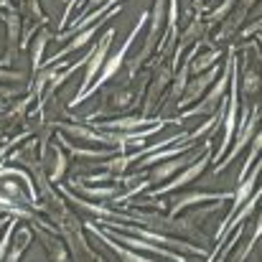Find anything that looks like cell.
Returning a JSON list of instances; mask_svg holds the SVG:
<instances>
[{
  "label": "cell",
  "instance_id": "14",
  "mask_svg": "<svg viewBox=\"0 0 262 262\" xmlns=\"http://www.w3.org/2000/svg\"><path fill=\"white\" fill-rule=\"evenodd\" d=\"M67 171V158H64V153L59 150V145L54 148V171H51V181H59L61 176Z\"/></svg>",
  "mask_w": 262,
  "mask_h": 262
},
{
  "label": "cell",
  "instance_id": "22",
  "mask_svg": "<svg viewBox=\"0 0 262 262\" xmlns=\"http://www.w3.org/2000/svg\"><path fill=\"white\" fill-rule=\"evenodd\" d=\"M102 3H107V0H89V8H97V5H102Z\"/></svg>",
  "mask_w": 262,
  "mask_h": 262
},
{
  "label": "cell",
  "instance_id": "20",
  "mask_svg": "<svg viewBox=\"0 0 262 262\" xmlns=\"http://www.w3.org/2000/svg\"><path fill=\"white\" fill-rule=\"evenodd\" d=\"M77 3H79V0H67V10H64V20H67V18L72 15V10L77 8Z\"/></svg>",
  "mask_w": 262,
  "mask_h": 262
},
{
  "label": "cell",
  "instance_id": "9",
  "mask_svg": "<svg viewBox=\"0 0 262 262\" xmlns=\"http://www.w3.org/2000/svg\"><path fill=\"white\" fill-rule=\"evenodd\" d=\"M186 166V161H168V163H163V166H158L153 176L148 178V183H156V181H166V178H171V176L178 171V168H183Z\"/></svg>",
  "mask_w": 262,
  "mask_h": 262
},
{
  "label": "cell",
  "instance_id": "1",
  "mask_svg": "<svg viewBox=\"0 0 262 262\" xmlns=\"http://www.w3.org/2000/svg\"><path fill=\"white\" fill-rule=\"evenodd\" d=\"M112 38H115V31H112V28H107V31H104V36L99 38V46H94V54H92V59L87 61L84 82H82V89L77 92V97L72 99V104H82V99H84L87 89L92 87V82H94V77H99V72H102V67H104V61H107V51H110Z\"/></svg>",
  "mask_w": 262,
  "mask_h": 262
},
{
  "label": "cell",
  "instance_id": "16",
  "mask_svg": "<svg viewBox=\"0 0 262 262\" xmlns=\"http://www.w3.org/2000/svg\"><path fill=\"white\" fill-rule=\"evenodd\" d=\"M28 242H31V232H23V239H20V245H15V247L10 250V257H8L5 262H18V260H20V255L26 252Z\"/></svg>",
  "mask_w": 262,
  "mask_h": 262
},
{
  "label": "cell",
  "instance_id": "3",
  "mask_svg": "<svg viewBox=\"0 0 262 262\" xmlns=\"http://www.w3.org/2000/svg\"><path fill=\"white\" fill-rule=\"evenodd\" d=\"M222 199H229V193H204V191H191V193H183L178 196L171 206V216H176L178 211H183L186 206L191 204H204V201H222Z\"/></svg>",
  "mask_w": 262,
  "mask_h": 262
},
{
  "label": "cell",
  "instance_id": "8",
  "mask_svg": "<svg viewBox=\"0 0 262 262\" xmlns=\"http://www.w3.org/2000/svg\"><path fill=\"white\" fill-rule=\"evenodd\" d=\"M148 125V117H122V120H110V122H99V127H107V130H135V127H143Z\"/></svg>",
  "mask_w": 262,
  "mask_h": 262
},
{
  "label": "cell",
  "instance_id": "10",
  "mask_svg": "<svg viewBox=\"0 0 262 262\" xmlns=\"http://www.w3.org/2000/svg\"><path fill=\"white\" fill-rule=\"evenodd\" d=\"M92 229H94V227H92ZM94 232H97V234H99V237H102V239H104V242H107V245H110V247H112V250H115V252H117L120 257H122V262H156V260H145V257H140V255H133V252H127V250H122L120 245H115V242H110V239H107V237H104V234H102L99 229H94Z\"/></svg>",
  "mask_w": 262,
  "mask_h": 262
},
{
  "label": "cell",
  "instance_id": "15",
  "mask_svg": "<svg viewBox=\"0 0 262 262\" xmlns=\"http://www.w3.org/2000/svg\"><path fill=\"white\" fill-rule=\"evenodd\" d=\"M46 38H49V31H43V33L36 38V49H33V69H36V72H38V67H41V54H43V49H46V43H49Z\"/></svg>",
  "mask_w": 262,
  "mask_h": 262
},
{
  "label": "cell",
  "instance_id": "5",
  "mask_svg": "<svg viewBox=\"0 0 262 262\" xmlns=\"http://www.w3.org/2000/svg\"><path fill=\"white\" fill-rule=\"evenodd\" d=\"M209 158H211L209 153H206L204 158H199V161H196V163H193L191 168H186V171H183L181 176H176L173 183H168V186H163V188H156V191H153V196H161V193H166V191H171V188H178V186H186V183H191V181H193L196 176H199L201 171H204V168H206Z\"/></svg>",
  "mask_w": 262,
  "mask_h": 262
},
{
  "label": "cell",
  "instance_id": "17",
  "mask_svg": "<svg viewBox=\"0 0 262 262\" xmlns=\"http://www.w3.org/2000/svg\"><path fill=\"white\" fill-rule=\"evenodd\" d=\"M13 229H15V222H8V229H5V234L0 239V262H5V250H8V242L13 237Z\"/></svg>",
  "mask_w": 262,
  "mask_h": 262
},
{
  "label": "cell",
  "instance_id": "13",
  "mask_svg": "<svg viewBox=\"0 0 262 262\" xmlns=\"http://www.w3.org/2000/svg\"><path fill=\"white\" fill-rule=\"evenodd\" d=\"M222 56V51H209V54H204V56H199L196 61H191V69L196 72V74H201V69H209L216 59Z\"/></svg>",
  "mask_w": 262,
  "mask_h": 262
},
{
  "label": "cell",
  "instance_id": "11",
  "mask_svg": "<svg viewBox=\"0 0 262 262\" xmlns=\"http://www.w3.org/2000/svg\"><path fill=\"white\" fill-rule=\"evenodd\" d=\"M130 99H133V92L130 89H115L107 97V107H127Z\"/></svg>",
  "mask_w": 262,
  "mask_h": 262
},
{
  "label": "cell",
  "instance_id": "2",
  "mask_svg": "<svg viewBox=\"0 0 262 262\" xmlns=\"http://www.w3.org/2000/svg\"><path fill=\"white\" fill-rule=\"evenodd\" d=\"M145 20H148V13H143V15H140V20L135 23V28H133V31H130V36L125 38L122 49H120L115 56H110V59L104 61V67H102V72H99V82H97V84H92V87L87 89V94H92L94 89L102 87L110 77H115V74H117V69L122 67V61H125V56H127V51H130V46H133V41H135V36H138V33H140V28L145 26ZM87 94H84V97H87Z\"/></svg>",
  "mask_w": 262,
  "mask_h": 262
},
{
  "label": "cell",
  "instance_id": "7",
  "mask_svg": "<svg viewBox=\"0 0 262 262\" xmlns=\"http://www.w3.org/2000/svg\"><path fill=\"white\" fill-rule=\"evenodd\" d=\"M247 10H250V5H245V3H239V8H237V13L232 15V18H227L224 20V26H222V31L216 33V38L219 41H224V38H229L239 26H242V20H245V15H247Z\"/></svg>",
  "mask_w": 262,
  "mask_h": 262
},
{
  "label": "cell",
  "instance_id": "21",
  "mask_svg": "<svg viewBox=\"0 0 262 262\" xmlns=\"http://www.w3.org/2000/svg\"><path fill=\"white\" fill-rule=\"evenodd\" d=\"M15 143H18V140H10V143H3V148H0V158H3V156H5V150H8L10 145H15Z\"/></svg>",
  "mask_w": 262,
  "mask_h": 262
},
{
  "label": "cell",
  "instance_id": "18",
  "mask_svg": "<svg viewBox=\"0 0 262 262\" xmlns=\"http://www.w3.org/2000/svg\"><path fill=\"white\" fill-rule=\"evenodd\" d=\"M234 3H237V0H224V5H222V8H216V10L209 15V23H216L219 18H224V15H227V10H229Z\"/></svg>",
  "mask_w": 262,
  "mask_h": 262
},
{
  "label": "cell",
  "instance_id": "6",
  "mask_svg": "<svg viewBox=\"0 0 262 262\" xmlns=\"http://www.w3.org/2000/svg\"><path fill=\"white\" fill-rule=\"evenodd\" d=\"M3 18H5V26H8V54H5V59H3L0 64H10V59H13L15 49H18L20 18H18V10H10V13H8V15H3Z\"/></svg>",
  "mask_w": 262,
  "mask_h": 262
},
{
  "label": "cell",
  "instance_id": "4",
  "mask_svg": "<svg viewBox=\"0 0 262 262\" xmlns=\"http://www.w3.org/2000/svg\"><path fill=\"white\" fill-rule=\"evenodd\" d=\"M216 74H219V67H211V69H209L206 74L196 77V79H193V82L188 84V89H186V94L181 97L178 107H186V104H191V102H193V99H196V97H199L201 92H206V89H209V84H211V79H214Z\"/></svg>",
  "mask_w": 262,
  "mask_h": 262
},
{
  "label": "cell",
  "instance_id": "12",
  "mask_svg": "<svg viewBox=\"0 0 262 262\" xmlns=\"http://www.w3.org/2000/svg\"><path fill=\"white\" fill-rule=\"evenodd\" d=\"M260 87H262V77L255 72V69H247V72H245V79H242L245 94H255Z\"/></svg>",
  "mask_w": 262,
  "mask_h": 262
},
{
  "label": "cell",
  "instance_id": "19",
  "mask_svg": "<svg viewBox=\"0 0 262 262\" xmlns=\"http://www.w3.org/2000/svg\"><path fill=\"white\" fill-rule=\"evenodd\" d=\"M23 79V74H18V72H3L0 69V82H20Z\"/></svg>",
  "mask_w": 262,
  "mask_h": 262
}]
</instances>
